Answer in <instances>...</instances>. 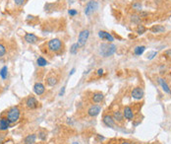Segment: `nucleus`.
<instances>
[{
    "mask_svg": "<svg viewBox=\"0 0 171 144\" xmlns=\"http://www.w3.org/2000/svg\"><path fill=\"white\" fill-rule=\"evenodd\" d=\"M116 50V45L113 44H101L100 47V53L103 57H108L113 55Z\"/></svg>",
    "mask_w": 171,
    "mask_h": 144,
    "instance_id": "f257e3e1",
    "label": "nucleus"
},
{
    "mask_svg": "<svg viewBox=\"0 0 171 144\" xmlns=\"http://www.w3.org/2000/svg\"><path fill=\"white\" fill-rule=\"evenodd\" d=\"M47 47L49 48V50H51L53 52H58L62 50L63 45H62V42L59 40V39H52V40L48 42Z\"/></svg>",
    "mask_w": 171,
    "mask_h": 144,
    "instance_id": "f03ea898",
    "label": "nucleus"
},
{
    "mask_svg": "<svg viewBox=\"0 0 171 144\" xmlns=\"http://www.w3.org/2000/svg\"><path fill=\"white\" fill-rule=\"evenodd\" d=\"M98 9V3L95 0H91L87 3L85 7V14L90 16L91 14H93L94 12H95Z\"/></svg>",
    "mask_w": 171,
    "mask_h": 144,
    "instance_id": "7ed1b4c3",
    "label": "nucleus"
},
{
    "mask_svg": "<svg viewBox=\"0 0 171 144\" xmlns=\"http://www.w3.org/2000/svg\"><path fill=\"white\" fill-rule=\"evenodd\" d=\"M19 117H20V110L17 107L12 108L7 114V119L9 120V122L11 123L17 122L19 120Z\"/></svg>",
    "mask_w": 171,
    "mask_h": 144,
    "instance_id": "20e7f679",
    "label": "nucleus"
},
{
    "mask_svg": "<svg viewBox=\"0 0 171 144\" xmlns=\"http://www.w3.org/2000/svg\"><path fill=\"white\" fill-rule=\"evenodd\" d=\"M88 37H90V31L88 30L81 31L80 34H79V38H78V45H80V47H84V45L87 44Z\"/></svg>",
    "mask_w": 171,
    "mask_h": 144,
    "instance_id": "39448f33",
    "label": "nucleus"
},
{
    "mask_svg": "<svg viewBox=\"0 0 171 144\" xmlns=\"http://www.w3.org/2000/svg\"><path fill=\"white\" fill-rule=\"evenodd\" d=\"M101 111V108L100 106H98V105H94V106H91L90 109L88 110V114L90 117H97L100 114Z\"/></svg>",
    "mask_w": 171,
    "mask_h": 144,
    "instance_id": "423d86ee",
    "label": "nucleus"
},
{
    "mask_svg": "<svg viewBox=\"0 0 171 144\" xmlns=\"http://www.w3.org/2000/svg\"><path fill=\"white\" fill-rule=\"evenodd\" d=\"M98 37H100L101 40H104V41H107L109 42H112L114 41V37L110 33H107L105 31H100L98 32Z\"/></svg>",
    "mask_w": 171,
    "mask_h": 144,
    "instance_id": "0eeeda50",
    "label": "nucleus"
},
{
    "mask_svg": "<svg viewBox=\"0 0 171 144\" xmlns=\"http://www.w3.org/2000/svg\"><path fill=\"white\" fill-rule=\"evenodd\" d=\"M131 95H132V97L134 98V99L141 100L144 97V90L141 87H136V88H134V89H133Z\"/></svg>",
    "mask_w": 171,
    "mask_h": 144,
    "instance_id": "6e6552de",
    "label": "nucleus"
},
{
    "mask_svg": "<svg viewBox=\"0 0 171 144\" xmlns=\"http://www.w3.org/2000/svg\"><path fill=\"white\" fill-rule=\"evenodd\" d=\"M123 117L128 120H132L134 119V112H133L132 108L129 106L125 107L123 110Z\"/></svg>",
    "mask_w": 171,
    "mask_h": 144,
    "instance_id": "1a4fd4ad",
    "label": "nucleus"
},
{
    "mask_svg": "<svg viewBox=\"0 0 171 144\" xmlns=\"http://www.w3.org/2000/svg\"><path fill=\"white\" fill-rule=\"evenodd\" d=\"M102 122L107 127H111V128H113V127L115 126V122H114L113 117L109 116V114H105V116L103 117V119H102Z\"/></svg>",
    "mask_w": 171,
    "mask_h": 144,
    "instance_id": "9d476101",
    "label": "nucleus"
},
{
    "mask_svg": "<svg viewBox=\"0 0 171 144\" xmlns=\"http://www.w3.org/2000/svg\"><path fill=\"white\" fill-rule=\"evenodd\" d=\"M25 41L29 42V44H35V42H38V38L35 35L32 34V33H27L25 35Z\"/></svg>",
    "mask_w": 171,
    "mask_h": 144,
    "instance_id": "9b49d317",
    "label": "nucleus"
},
{
    "mask_svg": "<svg viewBox=\"0 0 171 144\" xmlns=\"http://www.w3.org/2000/svg\"><path fill=\"white\" fill-rule=\"evenodd\" d=\"M10 122L9 120L7 117H1L0 119V130L1 131H4V130H7L10 126Z\"/></svg>",
    "mask_w": 171,
    "mask_h": 144,
    "instance_id": "f8f14e48",
    "label": "nucleus"
},
{
    "mask_svg": "<svg viewBox=\"0 0 171 144\" xmlns=\"http://www.w3.org/2000/svg\"><path fill=\"white\" fill-rule=\"evenodd\" d=\"M158 83L160 84V86H161L162 88V90L164 91V93H166V94H171V89H170V87H169V85L166 83V81L163 79V78H159L158 79Z\"/></svg>",
    "mask_w": 171,
    "mask_h": 144,
    "instance_id": "ddd939ff",
    "label": "nucleus"
},
{
    "mask_svg": "<svg viewBox=\"0 0 171 144\" xmlns=\"http://www.w3.org/2000/svg\"><path fill=\"white\" fill-rule=\"evenodd\" d=\"M26 105H27V107L29 109H35V108H38V101L35 100V98L34 97H29L28 98L27 102H26Z\"/></svg>",
    "mask_w": 171,
    "mask_h": 144,
    "instance_id": "4468645a",
    "label": "nucleus"
},
{
    "mask_svg": "<svg viewBox=\"0 0 171 144\" xmlns=\"http://www.w3.org/2000/svg\"><path fill=\"white\" fill-rule=\"evenodd\" d=\"M34 91H35V93L37 94V95H42L44 93V91H45V88H44V85L43 84H41V83H35V86H34Z\"/></svg>",
    "mask_w": 171,
    "mask_h": 144,
    "instance_id": "2eb2a0df",
    "label": "nucleus"
},
{
    "mask_svg": "<svg viewBox=\"0 0 171 144\" xmlns=\"http://www.w3.org/2000/svg\"><path fill=\"white\" fill-rule=\"evenodd\" d=\"M35 140H37V134H29L25 137L24 144H35Z\"/></svg>",
    "mask_w": 171,
    "mask_h": 144,
    "instance_id": "dca6fc26",
    "label": "nucleus"
},
{
    "mask_svg": "<svg viewBox=\"0 0 171 144\" xmlns=\"http://www.w3.org/2000/svg\"><path fill=\"white\" fill-rule=\"evenodd\" d=\"M150 31L152 33H154V34H159V33L165 32V28L161 25H154L150 29Z\"/></svg>",
    "mask_w": 171,
    "mask_h": 144,
    "instance_id": "f3484780",
    "label": "nucleus"
},
{
    "mask_svg": "<svg viewBox=\"0 0 171 144\" xmlns=\"http://www.w3.org/2000/svg\"><path fill=\"white\" fill-rule=\"evenodd\" d=\"M112 117H113L114 122H123V119H124L123 114L121 113V112H119V111H116V112H114Z\"/></svg>",
    "mask_w": 171,
    "mask_h": 144,
    "instance_id": "a211bd4d",
    "label": "nucleus"
},
{
    "mask_svg": "<svg viewBox=\"0 0 171 144\" xmlns=\"http://www.w3.org/2000/svg\"><path fill=\"white\" fill-rule=\"evenodd\" d=\"M102 100H103V94L102 93L97 92V93H94V96H93L94 103H100Z\"/></svg>",
    "mask_w": 171,
    "mask_h": 144,
    "instance_id": "6ab92c4d",
    "label": "nucleus"
},
{
    "mask_svg": "<svg viewBox=\"0 0 171 144\" xmlns=\"http://www.w3.org/2000/svg\"><path fill=\"white\" fill-rule=\"evenodd\" d=\"M58 83V80H57V78L56 77H54V76H50V77H48L47 79H46V84L48 85V86H55Z\"/></svg>",
    "mask_w": 171,
    "mask_h": 144,
    "instance_id": "aec40b11",
    "label": "nucleus"
},
{
    "mask_svg": "<svg viewBox=\"0 0 171 144\" xmlns=\"http://www.w3.org/2000/svg\"><path fill=\"white\" fill-rule=\"evenodd\" d=\"M144 50H146L144 45H139V47H136L134 48V53L136 55H142Z\"/></svg>",
    "mask_w": 171,
    "mask_h": 144,
    "instance_id": "412c9836",
    "label": "nucleus"
},
{
    "mask_svg": "<svg viewBox=\"0 0 171 144\" xmlns=\"http://www.w3.org/2000/svg\"><path fill=\"white\" fill-rule=\"evenodd\" d=\"M37 63L38 66H41V67H43V66H46V65L48 64V61L45 59L44 57H42V56H39L38 59H37Z\"/></svg>",
    "mask_w": 171,
    "mask_h": 144,
    "instance_id": "4be33fe9",
    "label": "nucleus"
},
{
    "mask_svg": "<svg viewBox=\"0 0 171 144\" xmlns=\"http://www.w3.org/2000/svg\"><path fill=\"white\" fill-rule=\"evenodd\" d=\"M8 75V68L7 66H3L0 70V76H1L2 79H6Z\"/></svg>",
    "mask_w": 171,
    "mask_h": 144,
    "instance_id": "5701e85b",
    "label": "nucleus"
},
{
    "mask_svg": "<svg viewBox=\"0 0 171 144\" xmlns=\"http://www.w3.org/2000/svg\"><path fill=\"white\" fill-rule=\"evenodd\" d=\"M146 31H147V28L144 27V25H139L137 27V33L139 35H143V34H144V33H146Z\"/></svg>",
    "mask_w": 171,
    "mask_h": 144,
    "instance_id": "b1692460",
    "label": "nucleus"
},
{
    "mask_svg": "<svg viewBox=\"0 0 171 144\" xmlns=\"http://www.w3.org/2000/svg\"><path fill=\"white\" fill-rule=\"evenodd\" d=\"M79 48H80V45H78V42H77V44H73V45H72L71 48H70V52L72 54H76L78 52Z\"/></svg>",
    "mask_w": 171,
    "mask_h": 144,
    "instance_id": "393cba45",
    "label": "nucleus"
},
{
    "mask_svg": "<svg viewBox=\"0 0 171 144\" xmlns=\"http://www.w3.org/2000/svg\"><path fill=\"white\" fill-rule=\"evenodd\" d=\"M156 55H157V52L156 51H150L149 53L147 54V59H150H150H153V58L156 57Z\"/></svg>",
    "mask_w": 171,
    "mask_h": 144,
    "instance_id": "a878e982",
    "label": "nucleus"
},
{
    "mask_svg": "<svg viewBox=\"0 0 171 144\" xmlns=\"http://www.w3.org/2000/svg\"><path fill=\"white\" fill-rule=\"evenodd\" d=\"M132 6H133V8L135 9V10H139V11L141 10V11H142V4H141L140 2H135Z\"/></svg>",
    "mask_w": 171,
    "mask_h": 144,
    "instance_id": "bb28decb",
    "label": "nucleus"
},
{
    "mask_svg": "<svg viewBox=\"0 0 171 144\" xmlns=\"http://www.w3.org/2000/svg\"><path fill=\"white\" fill-rule=\"evenodd\" d=\"M6 53V48L2 44H0V57H2V56H4Z\"/></svg>",
    "mask_w": 171,
    "mask_h": 144,
    "instance_id": "cd10ccee",
    "label": "nucleus"
},
{
    "mask_svg": "<svg viewBox=\"0 0 171 144\" xmlns=\"http://www.w3.org/2000/svg\"><path fill=\"white\" fill-rule=\"evenodd\" d=\"M38 137L41 140H45V139H46V133L43 132V131H39L38 132Z\"/></svg>",
    "mask_w": 171,
    "mask_h": 144,
    "instance_id": "c85d7f7f",
    "label": "nucleus"
},
{
    "mask_svg": "<svg viewBox=\"0 0 171 144\" xmlns=\"http://www.w3.org/2000/svg\"><path fill=\"white\" fill-rule=\"evenodd\" d=\"M68 14L72 16V17H74V16H76L78 14V11L75 10V9H70V10L68 11Z\"/></svg>",
    "mask_w": 171,
    "mask_h": 144,
    "instance_id": "c756f323",
    "label": "nucleus"
},
{
    "mask_svg": "<svg viewBox=\"0 0 171 144\" xmlns=\"http://www.w3.org/2000/svg\"><path fill=\"white\" fill-rule=\"evenodd\" d=\"M140 19H141L140 16H137V15H133V16H132V21L135 22V23H139Z\"/></svg>",
    "mask_w": 171,
    "mask_h": 144,
    "instance_id": "7c9ffc66",
    "label": "nucleus"
},
{
    "mask_svg": "<svg viewBox=\"0 0 171 144\" xmlns=\"http://www.w3.org/2000/svg\"><path fill=\"white\" fill-rule=\"evenodd\" d=\"M14 2L17 6H22L25 3V0H14Z\"/></svg>",
    "mask_w": 171,
    "mask_h": 144,
    "instance_id": "2f4dec72",
    "label": "nucleus"
},
{
    "mask_svg": "<svg viewBox=\"0 0 171 144\" xmlns=\"http://www.w3.org/2000/svg\"><path fill=\"white\" fill-rule=\"evenodd\" d=\"M164 55L167 57H171V50H167L164 51Z\"/></svg>",
    "mask_w": 171,
    "mask_h": 144,
    "instance_id": "473e14b6",
    "label": "nucleus"
},
{
    "mask_svg": "<svg viewBox=\"0 0 171 144\" xmlns=\"http://www.w3.org/2000/svg\"><path fill=\"white\" fill-rule=\"evenodd\" d=\"M64 93H65V87H63V88H62V89H61L60 93H59V96H63Z\"/></svg>",
    "mask_w": 171,
    "mask_h": 144,
    "instance_id": "72a5a7b5",
    "label": "nucleus"
},
{
    "mask_svg": "<svg viewBox=\"0 0 171 144\" xmlns=\"http://www.w3.org/2000/svg\"><path fill=\"white\" fill-rule=\"evenodd\" d=\"M103 74V69H98L97 70V75H100H100H102Z\"/></svg>",
    "mask_w": 171,
    "mask_h": 144,
    "instance_id": "f704fd0d",
    "label": "nucleus"
},
{
    "mask_svg": "<svg viewBox=\"0 0 171 144\" xmlns=\"http://www.w3.org/2000/svg\"><path fill=\"white\" fill-rule=\"evenodd\" d=\"M75 71H76V69H75V68H73V69H72L71 72H70V75H73V74L75 73Z\"/></svg>",
    "mask_w": 171,
    "mask_h": 144,
    "instance_id": "c9c22d12",
    "label": "nucleus"
},
{
    "mask_svg": "<svg viewBox=\"0 0 171 144\" xmlns=\"http://www.w3.org/2000/svg\"><path fill=\"white\" fill-rule=\"evenodd\" d=\"M121 144H131V143H129V142H122Z\"/></svg>",
    "mask_w": 171,
    "mask_h": 144,
    "instance_id": "e433bc0d",
    "label": "nucleus"
},
{
    "mask_svg": "<svg viewBox=\"0 0 171 144\" xmlns=\"http://www.w3.org/2000/svg\"><path fill=\"white\" fill-rule=\"evenodd\" d=\"M72 144H79V143H78V142H73Z\"/></svg>",
    "mask_w": 171,
    "mask_h": 144,
    "instance_id": "4c0bfd02",
    "label": "nucleus"
},
{
    "mask_svg": "<svg viewBox=\"0 0 171 144\" xmlns=\"http://www.w3.org/2000/svg\"><path fill=\"white\" fill-rule=\"evenodd\" d=\"M81 1H85V0H81Z\"/></svg>",
    "mask_w": 171,
    "mask_h": 144,
    "instance_id": "58836bf2",
    "label": "nucleus"
},
{
    "mask_svg": "<svg viewBox=\"0 0 171 144\" xmlns=\"http://www.w3.org/2000/svg\"><path fill=\"white\" fill-rule=\"evenodd\" d=\"M170 1H171V0H170Z\"/></svg>",
    "mask_w": 171,
    "mask_h": 144,
    "instance_id": "ea45409f",
    "label": "nucleus"
}]
</instances>
